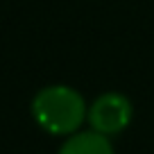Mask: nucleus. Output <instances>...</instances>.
I'll use <instances>...</instances> for the list:
<instances>
[{
  "instance_id": "1",
  "label": "nucleus",
  "mask_w": 154,
  "mask_h": 154,
  "mask_svg": "<svg viewBox=\"0 0 154 154\" xmlns=\"http://www.w3.org/2000/svg\"><path fill=\"white\" fill-rule=\"evenodd\" d=\"M32 118L43 131L52 136H72L86 120L88 106L82 93L66 84H52L36 91L32 97Z\"/></svg>"
},
{
  "instance_id": "2",
  "label": "nucleus",
  "mask_w": 154,
  "mask_h": 154,
  "mask_svg": "<svg viewBox=\"0 0 154 154\" xmlns=\"http://www.w3.org/2000/svg\"><path fill=\"white\" fill-rule=\"evenodd\" d=\"M131 118H134L131 100L116 91H106L100 97H95L86 113V120L91 125V129L97 131V134H104V136H113V134L125 131L129 127Z\"/></svg>"
},
{
  "instance_id": "3",
  "label": "nucleus",
  "mask_w": 154,
  "mask_h": 154,
  "mask_svg": "<svg viewBox=\"0 0 154 154\" xmlns=\"http://www.w3.org/2000/svg\"><path fill=\"white\" fill-rule=\"evenodd\" d=\"M57 154H116V152L111 147L109 136L88 129V131H75L72 136H68Z\"/></svg>"
}]
</instances>
